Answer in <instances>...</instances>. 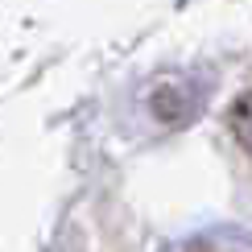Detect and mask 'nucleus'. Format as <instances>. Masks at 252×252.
Listing matches in <instances>:
<instances>
[{"mask_svg":"<svg viewBox=\"0 0 252 252\" xmlns=\"http://www.w3.org/2000/svg\"><path fill=\"white\" fill-rule=\"evenodd\" d=\"M232 132L240 136V145L252 153V95H244V99L232 108Z\"/></svg>","mask_w":252,"mask_h":252,"instance_id":"f257e3e1","label":"nucleus"}]
</instances>
